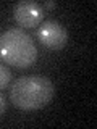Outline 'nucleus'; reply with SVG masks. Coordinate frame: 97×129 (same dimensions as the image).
Here are the masks:
<instances>
[{"mask_svg": "<svg viewBox=\"0 0 97 129\" xmlns=\"http://www.w3.org/2000/svg\"><path fill=\"white\" fill-rule=\"evenodd\" d=\"M55 87L52 81L40 74L21 76L10 89V100L16 108L24 111H34L44 108L54 99Z\"/></svg>", "mask_w": 97, "mask_h": 129, "instance_id": "f257e3e1", "label": "nucleus"}, {"mask_svg": "<svg viewBox=\"0 0 97 129\" xmlns=\"http://www.w3.org/2000/svg\"><path fill=\"white\" fill-rule=\"evenodd\" d=\"M0 58L16 68H28L37 60V48L23 29H8L0 36Z\"/></svg>", "mask_w": 97, "mask_h": 129, "instance_id": "f03ea898", "label": "nucleus"}, {"mask_svg": "<svg viewBox=\"0 0 97 129\" xmlns=\"http://www.w3.org/2000/svg\"><path fill=\"white\" fill-rule=\"evenodd\" d=\"M37 37L42 45L52 50H60L66 45L68 42V32L66 29L55 19H47L42 21L37 31Z\"/></svg>", "mask_w": 97, "mask_h": 129, "instance_id": "7ed1b4c3", "label": "nucleus"}, {"mask_svg": "<svg viewBox=\"0 0 97 129\" xmlns=\"http://www.w3.org/2000/svg\"><path fill=\"white\" fill-rule=\"evenodd\" d=\"M13 16L16 23L24 27H34L42 23L44 19V8L31 0H21L13 8Z\"/></svg>", "mask_w": 97, "mask_h": 129, "instance_id": "20e7f679", "label": "nucleus"}, {"mask_svg": "<svg viewBox=\"0 0 97 129\" xmlns=\"http://www.w3.org/2000/svg\"><path fill=\"white\" fill-rule=\"evenodd\" d=\"M11 81V71L8 70L5 64H0V90L5 89Z\"/></svg>", "mask_w": 97, "mask_h": 129, "instance_id": "39448f33", "label": "nucleus"}, {"mask_svg": "<svg viewBox=\"0 0 97 129\" xmlns=\"http://www.w3.org/2000/svg\"><path fill=\"white\" fill-rule=\"evenodd\" d=\"M7 110V100H5V97H3V94L0 92V116L5 113Z\"/></svg>", "mask_w": 97, "mask_h": 129, "instance_id": "423d86ee", "label": "nucleus"}, {"mask_svg": "<svg viewBox=\"0 0 97 129\" xmlns=\"http://www.w3.org/2000/svg\"><path fill=\"white\" fill-rule=\"evenodd\" d=\"M44 7H45V8H48V10H50V8H55V2H54V0H52V2L48 0V2H45V3H44ZM44 7H42V8H44Z\"/></svg>", "mask_w": 97, "mask_h": 129, "instance_id": "0eeeda50", "label": "nucleus"}]
</instances>
